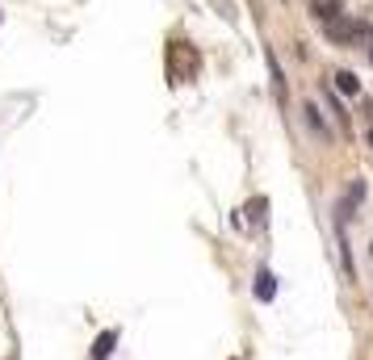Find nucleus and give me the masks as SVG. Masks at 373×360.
I'll return each mask as SVG.
<instances>
[{
  "label": "nucleus",
  "mask_w": 373,
  "mask_h": 360,
  "mask_svg": "<svg viewBox=\"0 0 373 360\" xmlns=\"http://www.w3.org/2000/svg\"><path fill=\"white\" fill-rule=\"evenodd\" d=\"M302 122H306V126H310V130H314L319 138H323V142L332 138V126L323 122V114H319V105H302Z\"/></svg>",
  "instance_id": "obj_2"
},
{
  "label": "nucleus",
  "mask_w": 373,
  "mask_h": 360,
  "mask_svg": "<svg viewBox=\"0 0 373 360\" xmlns=\"http://www.w3.org/2000/svg\"><path fill=\"white\" fill-rule=\"evenodd\" d=\"M365 55H369V63H373V46H369V50H365Z\"/></svg>",
  "instance_id": "obj_8"
},
{
  "label": "nucleus",
  "mask_w": 373,
  "mask_h": 360,
  "mask_svg": "<svg viewBox=\"0 0 373 360\" xmlns=\"http://www.w3.org/2000/svg\"><path fill=\"white\" fill-rule=\"evenodd\" d=\"M114 343H118V331H105V335H101V339L92 343V360H110Z\"/></svg>",
  "instance_id": "obj_4"
},
{
  "label": "nucleus",
  "mask_w": 373,
  "mask_h": 360,
  "mask_svg": "<svg viewBox=\"0 0 373 360\" xmlns=\"http://www.w3.org/2000/svg\"><path fill=\"white\" fill-rule=\"evenodd\" d=\"M361 197H365V184L356 180V184L348 189V197H344V205H340V218H344V222L352 218V210H356V205H361Z\"/></svg>",
  "instance_id": "obj_3"
},
{
  "label": "nucleus",
  "mask_w": 373,
  "mask_h": 360,
  "mask_svg": "<svg viewBox=\"0 0 373 360\" xmlns=\"http://www.w3.org/2000/svg\"><path fill=\"white\" fill-rule=\"evenodd\" d=\"M273 293H277V281H273V273H260V277H256V297H260V301H269Z\"/></svg>",
  "instance_id": "obj_5"
},
{
  "label": "nucleus",
  "mask_w": 373,
  "mask_h": 360,
  "mask_svg": "<svg viewBox=\"0 0 373 360\" xmlns=\"http://www.w3.org/2000/svg\"><path fill=\"white\" fill-rule=\"evenodd\" d=\"M332 80H336V88H340V92H348V96H352V92H361V84H356V76H352V72H336Z\"/></svg>",
  "instance_id": "obj_7"
},
{
  "label": "nucleus",
  "mask_w": 373,
  "mask_h": 360,
  "mask_svg": "<svg viewBox=\"0 0 373 360\" xmlns=\"http://www.w3.org/2000/svg\"><path fill=\"white\" fill-rule=\"evenodd\" d=\"M310 5H314V17H319V21H327V17L344 13V9H340V0H310Z\"/></svg>",
  "instance_id": "obj_6"
},
{
  "label": "nucleus",
  "mask_w": 373,
  "mask_h": 360,
  "mask_svg": "<svg viewBox=\"0 0 373 360\" xmlns=\"http://www.w3.org/2000/svg\"><path fill=\"white\" fill-rule=\"evenodd\" d=\"M369 147H373V126H369Z\"/></svg>",
  "instance_id": "obj_9"
},
{
  "label": "nucleus",
  "mask_w": 373,
  "mask_h": 360,
  "mask_svg": "<svg viewBox=\"0 0 373 360\" xmlns=\"http://www.w3.org/2000/svg\"><path fill=\"white\" fill-rule=\"evenodd\" d=\"M323 34H327L336 46H348V50H369V46H373V21L348 17V13L327 17V21H323Z\"/></svg>",
  "instance_id": "obj_1"
}]
</instances>
